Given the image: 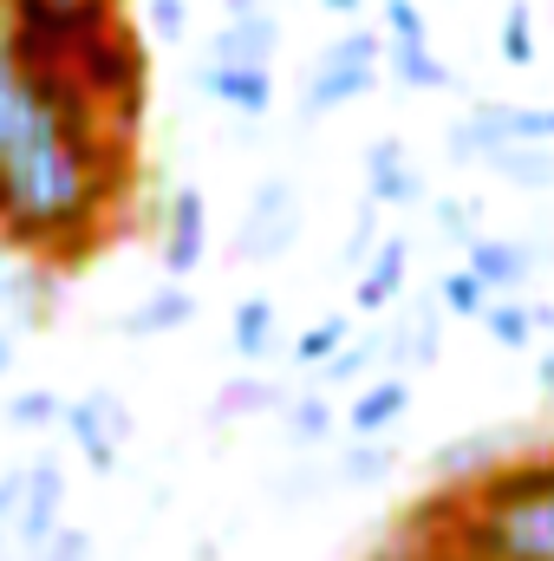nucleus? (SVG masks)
<instances>
[{
  "label": "nucleus",
  "instance_id": "obj_3",
  "mask_svg": "<svg viewBox=\"0 0 554 561\" xmlns=\"http://www.w3.org/2000/svg\"><path fill=\"white\" fill-rule=\"evenodd\" d=\"M59 529H66V470L53 457L0 470V561H33Z\"/></svg>",
  "mask_w": 554,
  "mask_h": 561
},
{
  "label": "nucleus",
  "instance_id": "obj_29",
  "mask_svg": "<svg viewBox=\"0 0 554 561\" xmlns=\"http://www.w3.org/2000/svg\"><path fill=\"white\" fill-rule=\"evenodd\" d=\"M372 359H385V340H379V333H353L346 353H339L333 366H320V373H326L333 386H359V379L372 373Z\"/></svg>",
  "mask_w": 554,
  "mask_h": 561
},
{
  "label": "nucleus",
  "instance_id": "obj_22",
  "mask_svg": "<svg viewBox=\"0 0 554 561\" xmlns=\"http://www.w3.org/2000/svg\"><path fill=\"white\" fill-rule=\"evenodd\" d=\"M353 333H359V327H353L346 313H320V320L293 340V359H300V366H333V359L346 353V340H353Z\"/></svg>",
  "mask_w": 554,
  "mask_h": 561
},
{
  "label": "nucleus",
  "instance_id": "obj_9",
  "mask_svg": "<svg viewBox=\"0 0 554 561\" xmlns=\"http://www.w3.org/2000/svg\"><path fill=\"white\" fill-rule=\"evenodd\" d=\"M53 300H59L53 268L20 262V255L0 268V327H7V333H20V327H46V320H53Z\"/></svg>",
  "mask_w": 554,
  "mask_h": 561
},
{
  "label": "nucleus",
  "instance_id": "obj_5",
  "mask_svg": "<svg viewBox=\"0 0 554 561\" xmlns=\"http://www.w3.org/2000/svg\"><path fill=\"white\" fill-rule=\"evenodd\" d=\"M300 242V196L287 176H262L249 209H242V229H235V255L242 262H280L287 249Z\"/></svg>",
  "mask_w": 554,
  "mask_h": 561
},
{
  "label": "nucleus",
  "instance_id": "obj_6",
  "mask_svg": "<svg viewBox=\"0 0 554 561\" xmlns=\"http://www.w3.org/2000/svg\"><path fill=\"white\" fill-rule=\"evenodd\" d=\"M59 431L72 437V450H79L92 470H118V457H125V444H131V412H125V399H118V392L92 386V392L66 399Z\"/></svg>",
  "mask_w": 554,
  "mask_h": 561
},
{
  "label": "nucleus",
  "instance_id": "obj_31",
  "mask_svg": "<svg viewBox=\"0 0 554 561\" xmlns=\"http://www.w3.org/2000/svg\"><path fill=\"white\" fill-rule=\"evenodd\" d=\"M437 229L450 236V242H476V203H463V196H437Z\"/></svg>",
  "mask_w": 554,
  "mask_h": 561
},
{
  "label": "nucleus",
  "instance_id": "obj_15",
  "mask_svg": "<svg viewBox=\"0 0 554 561\" xmlns=\"http://www.w3.org/2000/svg\"><path fill=\"white\" fill-rule=\"evenodd\" d=\"M509 450H516V444H509L503 431H470L463 444H443V450L430 457V470H437L450 490H470V483H483V477H489Z\"/></svg>",
  "mask_w": 554,
  "mask_h": 561
},
{
  "label": "nucleus",
  "instance_id": "obj_11",
  "mask_svg": "<svg viewBox=\"0 0 554 561\" xmlns=\"http://www.w3.org/2000/svg\"><path fill=\"white\" fill-rule=\"evenodd\" d=\"M196 92L242 112V118H268L275 112V72L268 66H196Z\"/></svg>",
  "mask_w": 554,
  "mask_h": 561
},
{
  "label": "nucleus",
  "instance_id": "obj_10",
  "mask_svg": "<svg viewBox=\"0 0 554 561\" xmlns=\"http://www.w3.org/2000/svg\"><path fill=\"white\" fill-rule=\"evenodd\" d=\"M463 268L483 280L489 300H516V287H529V275H535V249L516 242V236H476Z\"/></svg>",
  "mask_w": 554,
  "mask_h": 561
},
{
  "label": "nucleus",
  "instance_id": "obj_19",
  "mask_svg": "<svg viewBox=\"0 0 554 561\" xmlns=\"http://www.w3.org/2000/svg\"><path fill=\"white\" fill-rule=\"evenodd\" d=\"M275 300L268 294H249V300H235V320H229V346H235V359H268L275 353Z\"/></svg>",
  "mask_w": 554,
  "mask_h": 561
},
{
  "label": "nucleus",
  "instance_id": "obj_12",
  "mask_svg": "<svg viewBox=\"0 0 554 561\" xmlns=\"http://www.w3.org/2000/svg\"><path fill=\"white\" fill-rule=\"evenodd\" d=\"M405 412H412V379H405V373H379V379H366V386L353 392L346 431H353L359 444H379L385 431H399Z\"/></svg>",
  "mask_w": 554,
  "mask_h": 561
},
{
  "label": "nucleus",
  "instance_id": "obj_33",
  "mask_svg": "<svg viewBox=\"0 0 554 561\" xmlns=\"http://www.w3.org/2000/svg\"><path fill=\"white\" fill-rule=\"evenodd\" d=\"M379 242H385V236H379V209L366 203V209H359V222H353V236H346V268H366Z\"/></svg>",
  "mask_w": 554,
  "mask_h": 561
},
{
  "label": "nucleus",
  "instance_id": "obj_20",
  "mask_svg": "<svg viewBox=\"0 0 554 561\" xmlns=\"http://www.w3.org/2000/svg\"><path fill=\"white\" fill-rule=\"evenodd\" d=\"M385 59H392V79H399L405 92H450V85H457V72L430 53V39H424V46H392Z\"/></svg>",
  "mask_w": 554,
  "mask_h": 561
},
{
  "label": "nucleus",
  "instance_id": "obj_28",
  "mask_svg": "<svg viewBox=\"0 0 554 561\" xmlns=\"http://www.w3.org/2000/svg\"><path fill=\"white\" fill-rule=\"evenodd\" d=\"M66 419V399L59 392H46V386H33V392H13L7 399V424L13 431H46V424Z\"/></svg>",
  "mask_w": 554,
  "mask_h": 561
},
{
  "label": "nucleus",
  "instance_id": "obj_40",
  "mask_svg": "<svg viewBox=\"0 0 554 561\" xmlns=\"http://www.w3.org/2000/svg\"><path fill=\"white\" fill-rule=\"evenodd\" d=\"M372 561H417V556L405 549V542H399V536H392V549H385V556H372Z\"/></svg>",
  "mask_w": 554,
  "mask_h": 561
},
{
  "label": "nucleus",
  "instance_id": "obj_8",
  "mask_svg": "<svg viewBox=\"0 0 554 561\" xmlns=\"http://www.w3.org/2000/svg\"><path fill=\"white\" fill-rule=\"evenodd\" d=\"M280 20L255 0H229V20L209 33V66H275Z\"/></svg>",
  "mask_w": 554,
  "mask_h": 561
},
{
  "label": "nucleus",
  "instance_id": "obj_24",
  "mask_svg": "<svg viewBox=\"0 0 554 561\" xmlns=\"http://www.w3.org/2000/svg\"><path fill=\"white\" fill-rule=\"evenodd\" d=\"M437 313H450V320H483V313H489L483 280L470 275V268H443V275H437Z\"/></svg>",
  "mask_w": 554,
  "mask_h": 561
},
{
  "label": "nucleus",
  "instance_id": "obj_18",
  "mask_svg": "<svg viewBox=\"0 0 554 561\" xmlns=\"http://www.w3.org/2000/svg\"><path fill=\"white\" fill-rule=\"evenodd\" d=\"M392 470H399V444H392V437H379V444L346 437V450L333 457L326 477H339V483H353V490H372V483H385Z\"/></svg>",
  "mask_w": 554,
  "mask_h": 561
},
{
  "label": "nucleus",
  "instance_id": "obj_17",
  "mask_svg": "<svg viewBox=\"0 0 554 561\" xmlns=\"http://www.w3.org/2000/svg\"><path fill=\"white\" fill-rule=\"evenodd\" d=\"M189 320H196V294L176 287V280H163L150 300H138V307L125 313V333H131V340H157V333H176V327H189Z\"/></svg>",
  "mask_w": 554,
  "mask_h": 561
},
{
  "label": "nucleus",
  "instance_id": "obj_35",
  "mask_svg": "<svg viewBox=\"0 0 554 561\" xmlns=\"http://www.w3.org/2000/svg\"><path fill=\"white\" fill-rule=\"evenodd\" d=\"M33 561H92V536L66 523V529H59V536H53V542H46Z\"/></svg>",
  "mask_w": 554,
  "mask_h": 561
},
{
  "label": "nucleus",
  "instance_id": "obj_38",
  "mask_svg": "<svg viewBox=\"0 0 554 561\" xmlns=\"http://www.w3.org/2000/svg\"><path fill=\"white\" fill-rule=\"evenodd\" d=\"M320 7H326V13H346V20H353V13H359L366 0H320Z\"/></svg>",
  "mask_w": 554,
  "mask_h": 561
},
{
  "label": "nucleus",
  "instance_id": "obj_36",
  "mask_svg": "<svg viewBox=\"0 0 554 561\" xmlns=\"http://www.w3.org/2000/svg\"><path fill=\"white\" fill-rule=\"evenodd\" d=\"M7 7L20 13V7H92V0H7ZM118 7H125V0H118Z\"/></svg>",
  "mask_w": 554,
  "mask_h": 561
},
{
  "label": "nucleus",
  "instance_id": "obj_13",
  "mask_svg": "<svg viewBox=\"0 0 554 561\" xmlns=\"http://www.w3.org/2000/svg\"><path fill=\"white\" fill-rule=\"evenodd\" d=\"M366 203L372 209H385V203H424V176H417L412 150L399 138H379L372 150H366Z\"/></svg>",
  "mask_w": 554,
  "mask_h": 561
},
{
  "label": "nucleus",
  "instance_id": "obj_34",
  "mask_svg": "<svg viewBox=\"0 0 554 561\" xmlns=\"http://www.w3.org/2000/svg\"><path fill=\"white\" fill-rule=\"evenodd\" d=\"M143 20H150V33H163V39H183L189 0H143Z\"/></svg>",
  "mask_w": 554,
  "mask_h": 561
},
{
  "label": "nucleus",
  "instance_id": "obj_32",
  "mask_svg": "<svg viewBox=\"0 0 554 561\" xmlns=\"http://www.w3.org/2000/svg\"><path fill=\"white\" fill-rule=\"evenodd\" d=\"M385 39H392V46H424V13H417V0H385Z\"/></svg>",
  "mask_w": 554,
  "mask_h": 561
},
{
  "label": "nucleus",
  "instance_id": "obj_21",
  "mask_svg": "<svg viewBox=\"0 0 554 561\" xmlns=\"http://www.w3.org/2000/svg\"><path fill=\"white\" fill-rule=\"evenodd\" d=\"M280 424H287V437H293L300 450H313V444H326V437L339 431V412H333V399L300 392V399H287V405H280Z\"/></svg>",
  "mask_w": 554,
  "mask_h": 561
},
{
  "label": "nucleus",
  "instance_id": "obj_23",
  "mask_svg": "<svg viewBox=\"0 0 554 561\" xmlns=\"http://www.w3.org/2000/svg\"><path fill=\"white\" fill-rule=\"evenodd\" d=\"M489 170H496V176H509L516 190H549V183H554V150L509 144V150H496V157H489Z\"/></svg>",
  "mask_w": 554,
  "mask_h": 561
},
{
  "label": "nucleus",
  "instance_id": "obj_30",
  "mask_svg": "<svg viewBox=\"0 0 554 561\" xmlns=\"http://www.w3.org/2000/svg\"><path fill=\"white\" fill-rule=\"evenodd\" d=\"M509 138H516V144H535V150H554V105H516Z\"/></svg>",
  "mask_w": 554,
  "mask_h": 561
},
{
  "label": "nucleus",
  "instance_id": "obj_39",
  "mask_svg": "<svg viewBox=\"0 0 554 561\" xmlns=\"http://www.w3.org/2000/svg\"><path fill=\"white\" fill-rule=\"evenodd\" d=\"M7 366H13V333L0 327V379H7Z\"/></svg>",
  "mask_w": 554,
  "mask_h": 561
},
{
  "label": "nucleus",
  "instance_id": "obj_14",
  "mask_svg": "<svg viewBox=\"0 0 554 561\" xmlns=\"http://www.w3.org/2000/svg\"><path fill=\"white\" fill-rule=\"evenodd\" d=\"M405 275H412V242L405 236H385L379 249H372V262L359 268V313H385V307H399L405 300Z\"/></svg>",
  "mask_w": 554,
  "mask_h": 561
},
{
  "label": "nucleus",
  "instance_id": "obj_26",
  "mask_svg": "<svg viewBox=\"0 0 554 561\" xmlns=\"http://www.w3.org/2000/svg\"><path fill=\"white\" fill-rule=\"evenodd\" d=\"M503 59L516 66V72H529L535 59H542V46H535V13H529V0H509V13H503Z\"/></svg>",
  "mask_w": 554,
  "mask_h": 561
},
{
  "label": "nucleus",
  "instance_id": "obj_7",
  "mask_svg": "<svg viewBox=\"0 0 554 561\" xmlns=\"http://www.w3.org/2000/svg\"><path fill=\"white\" fill-rule=\"evenodd\" d=\"M203 249H209V203L196 183H176L163 203V275L183 287L203 268Z\"/></svg>",
  "mask_w": 554,
  "mask_h": 561
},
{
  "label": "nucleus",
  "instance_id": "obj_25",
  "mask_svg": "<svg viewBox=\"0 0 554 561\" xmlns=\"http://www.w3.org/2000/svg\"><path fill=\"white\" fill-rule=\"evenodd\" d=\"M280 405H287V392H280L275 379L249 373V379H235V386H229V392L216 399V419H235V412L249 419V412H280Z\"/></svg>",
  "mask_w": 554,
  "mask_h": 561
},
{
  "label": "nucleus",
  "instance_id": "obj_37",
  "mask_svg": "<svg viewBox=\"0 0 554 561\" xmlns=\"http://www.w3.org/2000/svg\"><path fill=\"white\" fill-rule=\"evenodd\" d=\"M7 33H13V7L0 0V66H7Z\"/></svg>",
  "mask_w": 554,
  "mask_h": 561
},
{
  "label": "nucleus",
  "instance_id": "obj_41",
  "mask_svg": "<svg viewBox=\"0 0 554 561\" xmlns=\"http://www.w3.org/2000/svg\"><path fill=\"white\" fill-rule=\"evenodd\" d=\"M542 392L554 399V353H542Z\"/></svg>",
  "mask_w": 554,
  "mask_h": 561
},
{
  "label": "nucleus",
  "instance_id": "obj_4",
  "mask_svg": "<svg viewBox=\"0 0 554 561\" xmlns=\"http://www.w3.org/2000/svg\"><path fill=\"white\" fill-rule=\"evenodd\" d=\"M379 66H385V39H379L372 26L339 33V39L320 53V66L307 72V112L320 118V112H339V105L366 99V92L379 85Z\"/></svg>",
  "mask_w": 554,
  "mask_h": 561
},
{
  "label": "nucleus",
  "instance_id": "obj_27",
  "mask_svg": "<svg viewBox=\"0 0 554 561\" xmlns=\"http://www.w3.org/2000/svg\"><path fill=\"white\" fill-rule=\"evenodd\" d=\"M483 327H489V340H496L503 353H522V346H535V313H529L522 300H489Z\"/></svg>",
  "mask_w": 554,
  "mask_h": 561
},
{
  "label": "nucleus",
  "instance_id": "obj_2",
  "mask_svg": "<svg viewBox=\"0 0 554 561\" xmlns=\"http://www.w3.org/2000/svg\"><path fill=\"white\" fill-rule=\"evenodd\" d=\"M79 79V92L125 131H138L143 112V85H150V53H143V33L131 20H105L66 66Z\"/></svg>",
  "mask_w": 554,
  "mask_h": 561
},
{
  "label": "nucleus",
  "instance_id": "obj_16",
  "mask_svg": "<svg viewBox=\"0 0 554 561\" xmlns=\"http://www.w3.org/2000/svg\"><path fill=\"white\" fill-rule=\"evenodd\" d=\"M379 340H385V359L412 379V366H430L437 359V300H412L399 313V327L379 333Z\"/></svg>",
  "mask_w": 554,
  "mask_h": 561
},
{
  "label": "nucleus",
  "instance_id": "obj_1",
  "mask_svg": "<svg viewBox=\"0 0 554 561\" xmlns=\"http://www.w3.org/2000/svg\"><path fill=\"white\" fill-rule=\"evenodd\" d=\"M138 131L112 125L72 72L0 66V249L39 268L99 255L131 203Z\"/></svg>",
  "mask_w": 554,
  "mask_h": 561
}]
</instances>
